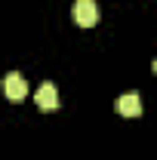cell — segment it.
I'll return each instance as SVG.
<instances>
[{"instance_id": "7a4b0ae2", "label": "cell", "mask_w": 157, "mask_h": 160, "mask_svg": "<svg viewBox=\"0 0 157 160\" xmlns=\"http://www.w3.org/2000/svg\"><path fill=\"white\" fill-rule=\"evenodd\" d=\"M3 96L13 102H19L28 96V83H25V77H22L19 71H9L6 77H3Z\"/></svg>"}, {"instance_id": "277c9868", "label": "cell", "mask_w": 157, "mask_h": 160, "mask_svg": "<svg viewBox=\"0 0 157 160\" xmlns=\"http://www.w3.org/2000/svg\"><path fill=\"white\" fill-rule=\"evenodd\" d=\"M117 114H123V117H139V114H142V99H139V92L120 96L117 99Z\"/></svg>"}, {"instance_id": "6da1fadb", "label": "cell", "mask_w": 157, "mask_h": 160, "mask_svg": "<svg viewBox=\"0 0 157 160\" xmlns=\"http://www.w3.org/2000/svg\"><path fill=\"white\" fill-rule=\"evenodd\" d=\"M71 16H74V22H77L80 28H93L99 22V6L93 0H77V3L71 6Z\"/></svg>"}, {"instance_id": "3957f363", "label": "cell", "mask_w": 157, "mask_h": 160, "mask_svg": "<svg viewBox=\"0 0 157 160\" xmlns=\"http://www.w3.org/2000/svg\"><path fill=\"white\" fill-rule=\"evenodd\" d=\"M34 105H37L40 111H56L59 108V92H56V86L46 80V83H40L37 96H34Z\"/></svg>"}]
</instances>
